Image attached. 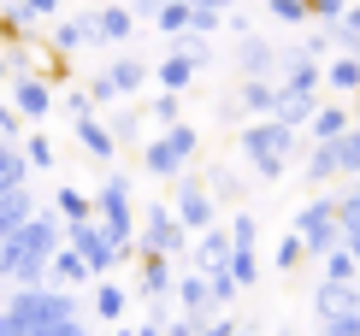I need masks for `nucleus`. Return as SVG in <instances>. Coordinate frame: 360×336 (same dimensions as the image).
<instances>
[{"mask_svg": "<svg viewBox=\"0 0 360 336\" xmlns=\"http://www.w3.org/2000/svg\"><path fill=\"white\" fill-rule=\"evenodd\" d=\"M59 242H65V219L53 207H36L18 231L0 236V278L12 289L18 283H48V259H53Z\"/></svg>", "mask_w": 360, "mask_h": 336, "instance_id": "nucleus-1", "label": "nucleus"}, {"mask_svg": "<svg viewBox=\"0 0 360 336\" xmlns=\"http://www.w3.org/2000/svg\"><path fill=\"white\" fill-rule=\"evenodd\" d=\"M236 148L254 165L260 183H283L290 177V160H302V130H290L283 118H243L236 124Z\"/></svg>", "mask_w": 360, "mask_h": 336, "instance_id": "nucleus-2", "label": "nucleus"}, {"mask_svg": "<svg viewBox=\"0 0 360 336\" xmlns=\"http://www.w3.org/2000/svg\"><path fill=\"white\" fill-rule=\"evenodd\" d=\"M195 154H201V130H195L189 118H177V124H166L160 136L142 142V172L148 177H184Z\"/></svg>", "mask_w": 360, "mask_h": 336, "instance_id": "nucleus-3", "label": "nucleus"}, {"mask_svg": "<svg viewBox=\"0 0 360 336\" xmlns=\"http://www.w3.org/2000/svg\"><path fill=\"white\" fill-rule=\"evenodd\" d=\"M6 313L18 318L24 330H41L53 318H71L77 313V289H59V283H18L6 301Z\"/></svg>", "mask_w": 360, "mask_h": 336, "instance_id": "nucleus-4", "label": "nucleus"}, {"mask_svg": "<svg viewBox=\"0 0 360 336\" xmlns=\"http://www.w3.org/2000/svg\"><path fill=\"white\" fill-rule=\"evenodd\" d=\"M313 313H319L325 336H360V278L354 283L319 278V289H313Z\"/></svg>", "mask_w": 360, "mask_h": 336, "instance_id": "nucleus-5", "label": "nucleus"}, {"mask_svg": "<svg viewBox=\"0 0 360 336\" xmlns=\"http://www.w3.org/2000/svg\"><path fill=\"white\" fill-rule=\"evenodd\" d=\"M136 248H142V254H172L177 266L189 259V231L177 224V212H172L166 201H154V207L136 212Z\"/></svg>", "mask_w": 360, "mask_h": 336, "instance_id": "nucleus-6", "label": "nucleus"}, {"mask_svg": "<svg viewBox=\"0 0 360 336\" xmlns=\"http://www.w3.org/2000/svg\"><path fill=\"white\" fill-rule=\"evenodd\" d=\"M295 236H302V248L307 259H319V254H331L337 242H342V212H337V195H313V201L295 212V224H290Z\"/></svg>", "mask_w": 360, "mask_h": 336, "instance_id": "nucleus-7", "label": "nucleus"}, {"mask_svg": "<svg viewBox=\"0 0 360 336\" xmlns=\"http://www.w3.org/2000/svg\"><path fill=\"white\" fill-rule=\"evenodd\" d=\"M95 219L107 224L112 248L136 236V201H130V177H118V172L101 177V189H95Z\"/></svg>", "mask_w": 360, "mask_h": 336, "instance_id": "nucleus-8", "label": "nucleus"}, {"mask_svg": "<svg viewBox=\"0 0 360 336\" xmlns=\"http://www.w3.org/2000/svg\"><path fill=\"white\" fill-rule=\"evenodd\" d=\"M172 212L184 231H213L219 224V201L207 189V177H172Z\"/></svg>", "mask_w": 360, "mask_h": 336, "instance_id": "nucleus-9", "label": "nucleus"}, {"mask_svg": "<svg viewBox=\"0 0 360 336\" xmlns=\"http://www.w3.org/2000/svg\"><path fill=\"white\" fill-rule=\"evenodd\" d=\"M6 101L18 106V118L24 124H48L53 118V83L41 77V71H12V83H6Z\"/></svg>", "mask_w": 360, "mask_h": 336, "instance_id": "nucleus-10", "label": "nucleus"}, {"mask_svg": "<svg viewBox=\"0 0 360 336\" xmlns=\"http://www.w3.org/2000/svg\"><path fill=\"white\" fill-rule=\"evenodd\" d=\"M65 242L89 259V271H95V278H112V271H118V248H112V236H107V224H101V219L65 224Z\"/></svg>", "mask_w": 360, "mask_h": 336, "instance_id": "nucleus-11", "label": "nucleus"}, {"mask_svg": "<svg viewBox=\"0 0 360 336\" xmlns=\"http://www.w3.org/2000/svg\"><path fill=\"white\" fill-rule=\"evenodd\" d=\"M172 295H177V307H184L189 318H207V313H219L213 307V283H207V271L201 266H177V283H172Z\"/></svg>", "mask_w": 360, "mask_h": 336, "instance_id": "nucleus-12", "label": "nucleus"}, {"mask_svg": "<svg viewBox=\"0 0 360 336\" xmlns=\"http://www.w3.org/2000/svg\"><path fill=\"white\" fill-rule=\"evenodd\" d=\"M101 77L112 83V95L124 101V95H136V89L154 77V65H148L142 53H130V48H112V59H107V71H101Z\"/></svg>", "mask_w": 360, "mask_h": 336, "instance_id": "nucleus-13", "label": "nucleus"}, {"mask_svg": "<svg viewBox=\"0 0 360 336\" xmlns=\"http://www.w3.org/2000/svg\"><path fill=\"white\" fill-rule=\"evenodd\" d=\"M142 259V271H136V289L148 301H177L172 295V283H177V259L172 254H136Z\"/></svg>", "mask_w": 360, "mask_h": 336, "instance_id": "nucleus-14", "label": "nucleus"}, {"mask_svg": "<svg viewBox=\"0 0 360 336\" xmlns=\"http://www.w3.org/2000/svg\"><path fill=\"white\" fill-rule=\"evenodd\" d=\"M48 41H53V53H83L89 41H95V18H89V12H59L53 18V30H48Z\"/></svg>", "mask_w": 360, "mask_h": 336, "instance_id": "nucleus-15", "label": "nucleus"}, {"mask_svg": "<svg viewBox=\"0 0 360 336\" xmlns=\"http://www.w3.org/2000/svg\"><path fill=\"white\" fill-rule=\"evenodd\" d=\"M236 77H278V48L260 41L254 30L236 36Z\"/></svg>", "mask_w": 360, "mask_h": 336, "instance_id": "nucleus-16", "label": "nucleus"}, {"mask_svg": "<svg viewBox=\"0 0 360 336\" xmlns=\"http://www.w3.org/2000/svg\"><path fill=\"white\" fill-rule=\"evenodd\" d=\"M89 18H95V48H124L136 36V12L130 6H95Z\"/></svg>", "mask_w": 360, "mask_h": 336, "instance_id": "nucleus-17", "label": "nucleus"}, {"mask_svg": "<svg viewBox=\"0 0 360 336\" xmlns=\"http://www.w3.org/2000/svg\"><path fill=\"white\" fill-rule=\"evenodd\" d=\"M71 136H77V148H83L89 160H118V136L107 130V118H101V112L77 118V124H71Z\"/></svg>", "mask_w": 360, "mask_h": 336, "instance_id": "nucleus-18", "label": "nucleus"}, {"mask_svg": "<svg viewBox=\"0 0 360 336\" xmlns=\"http://www.w3.org/2000/svg\"><path fill=\"white\" fill-rule=\"evenodd\" d=\"M189 266H201V271H224V266H231V231H224V224H213V231H195Z\"/></svg>", "mask_w": 360, "mask_h": 336, "instance_id": "nucleus-19", "label": "nucleus"}, {"mask_svg": "<svg viewBox=\"0 0 360 336\" xmlns=\"http://www.w3.org/2000/svg\"><path fill=\"white\" fill-rule=\"evenodd\" d=\"M95 271H89V259L71 248V242H59L53 248V259H48V283H59V289H83Z\"/></svg>", "mask_w": 360, "mask_h": 336, "instance_id": "nucleus-20", "label": "nucleus"}, {"mask_svg": "<svg viewBox=\"0 0 360 336\" xmlns=\"http://www.w3.org/2000/svg\"><path fill=\"white\" fill-rule=\"evenodd\" d=\"M201 71H207V65H195L189 53L166 48V59H160V65H154V83H160V89H172V95H189V83L201 77Z\"/></svg>", "mask_w": 360, "mask_h": 336, "instance_id": "nucleus-21", "label": "nucleus"}, {"mask_svg": "<svg viewBox=\"0 0 360 336\" xmlns=\"http://www.w3.org/2000/svg\"><path fill=\"white\" fill-rule=\"evenodd\" d=\"M236 101H243L248 118H272V106H278V77H243V83H236Z\"/></svg>", "mask_w": 360, "mask_h": 336, "instance_id": "nucleus-22", "label": "nucleus"}, {"mask_svg": "<svg viewBox=\"0 0 360 336\" xmlns=\"http://www.w3.org/2000/svg\"><path fill=\"white\" fill-rule=\"evenodd\" d=\"M349 124H354L349 106H337V101L325 106V101H319V106H313V118H307V142H337V136L349 130Z\"/></svg>", "mask_w": 360, "mask_h": 336, "instance_id": "nucleus-23", "label": "nucleus"}, {"mask_svg": "<svg viewBox=\"0 0 360 336\" xmlns=\"http://www.w3.org/2000/svg\"><path fill=\"white\" fill-rule=\"evenodd\" d=\"M302 177H307V183H337V177H342L337 142H313V148H302Z\"/></svg>", "mask_w": 360, "mask_h": 336, "instance_id": "nucleus-24", "label": "nucleus"}, {"mask_svg": "<svg viewBox=\"0 0 360 336\" xmlns=\"http://www.w3.org/2000/svg\"><path fill=\"white\" fill-rule=\"evenodd\" d=\"M130 313V289L118 278H95V318H107V325H118V318Z\"/></svg>", "mask_w": 360, "mask_h": 336, "instance_id": "nucleus-25", "label": "nucleus"}, {"mask_svg": "<svg viewBox=\"0 0 360 336\" xmlns=\"http://www.w3.org/2000/svg\"><path fill=\"white\" fill-rule=\"evenodd\" d=\"M30 212H36V195H30V183H18V189H0V236L18 231Z\"/></svg>", "mask_w": 360, "mask_h": 336, "instance_id": "nucleus-26", "label": "nucleus"}, {"mask_svg": "<svg viewBox=\"0 0 360 336\" xmlns=\"http://www.w3.org/2000/svg\"><path fill=\"white\" fill-rule=\"evenodd\" d=\"M313 106H319V95H295V89H278V106H272V118H283L290 130H307Z\"/></svg>", "mask_w": 360, "mask_h": 336, "instance_id": "nucleus-27", "label": "nucleus"}, {"mask_svg": "<svg viewBox=\"0 0 360 336\" xmlns=\"http://www.w3.org/2000/svg\"><path fill=\"white\" fill-rule=\"evenodd\" d=\"M53 212L65 224H83V219H95V195H83V189H71V183H59L53 189Z\"/></svg>", "mask_w": 360, "mask_h": 336, "instance_id": "nucleus-28", "label": "nucleus"}, {"mask_svg": "<svg viewBox=\"0 0 360 336\" xmlns=\"http://www.w3.org/2000/svg\"><path fill=\"white\" fill-rule=\"evenodd\" d=\"M36 24L41 18L24 6V0H6V6H0V36H6V41H30V30H36Z\"/></svg>", "mask_w": 360, "mask_h": 336, "instance_id": "nucleus-29", "label": "nucleus"}, {"mask_svg": "<svg viewBox=\"0 0 360 336\" xmlns=\"http://www.w3.org/2000/svg\"><path fill=\"white\" fill-rule=\"evenodd\" d=\"M325 89H337V95H360V59L354 53H337L331 65H325Z\"/></svg>", "mask_w": 360, "mask_h": 336, "instance_id": "nucleus-30", "label": "nucleus"}, {"mask_svg": "<svg viewBox=\"0 0 360 336\" xmlns=\"http://www.w3.org/2000/svg\"><path fill=\"white\" fill-rule=\"evenodd\" d=\"M319 278H331V283H354V278H360V259L337 242L331 254H319Z\"/></svg>", "mask_w": 360, "mask_h": 336, "instance_id": "nucleus-31", "label": "nucleus"}, {"mask_svg": "<svg viewBox=\"0 0 360 336\" xmlns=\"http://www.w3.org/2000/svg\"><path fill=\"white\" fill-rule=\"evenodd\" d=\"M18 183H30V160L18 142H0V189H18Z\"/></svg>", "mask_w": 360, "mask_h": 336, "instance_id": "nucleus-32", "label": "nucleus"}, {"mask_svg": "<svg viewBox=\"0 0 360 336\" xmlns=\"http://www.w3.org/2000/svg\"><path fill=\"white\" fill-rule=\"evenodd\" d=\"M166 48L189 53L195 65H213V36H195V30H177V36H166Z\"/></svg>", "mask_w": 360, "mask_h": 336, "instance_id": "nucleus-33", "label": "nucleus"}, {"mask_svg": "<svg viewBox=\"0 0 360 336\" xmlns=\"http://www.w3.org/2000/svg\"><path fill=\"white\" fill-rule=\"evenodd\" d=\"M24 160H30V172H53V136H41V130H24Z\"/></svg>", "mask_w": 360, "mask_h": 336, "instance_id": "nucleus-34", "label": "nucleus"}, {"mask_svg": "<svg viewBox=\"0 0 360 336\" xmlns=\"http://www.w3.org/2000/svg\"><path fill=\"white\" fill-rule=\"evenodd\" d=\"M231 278H236V289H260V254L231 248Z\"/></svg>", "mask_w": 360, "mask_h": 336, "instance_id": "nucleus-35", "label": "nucleus"}, {"mask_svg": "<svg viewBox=\"0 0 360 336\" xmlns=\"http://www.w3.org/2000/svg\"><path fill=\"white\" fill-rule=\"evenodd\" d=\"M177 118H184V95H172V89H160L154 101H148V124H177Z\"/></svg>", "mask_w": 360, "mask_h": 336, "instance_id": "nucleus-36", "label": "nucleus"}, {"mask_svg": "<svg viewBox=\"0 0 360 336\" xmlns=\"http://www.w3.org/2000/svg\"><path fill=\"white\" fill-rule=\"evenodd\" d=\"M266 12H272L278 24H290V30H307V24H313V6H307V0H266Z\"/></svg>", "mask_w": 360, "mask_h": 336, "instance_id": "nucleus-37", "label": "nucleus"}, {"mask_svg": "<svg viewBox=\"0 0 360 336\" xmlns=\"http://www.w3.org/2000/svg\"><path fill=\"white\" fill-rule=\"evenodd\" d=\"M177 30H189V0H166L154 12V36H177Z\"/></svg>", "mask_w": 360, "mask_h": 336, "instance_id": "nucleus-38", "label": "nucleus"}, {"mask_svg": "<svg viewBox=\"0 0 360 336\" xmlns=\"http://www.w3.org/2000/svg\"><path fill=\"white\" fill-rule=\"evenodd\" d=\"M207 189H213V201H243V177H236L231 165H213V172H207Z\"/></svg>", "mask_w": 360, "mask_h": 336, "instance_id": "nucleus-39", "label": "nucleus"}, {"mask_svg": "<svg viewBox=\"0 0 360 336\" xmlns=\"http://www.w3.org/2000/svg\"><path fill=\"white\" fill-rule=\"evenodd\" d=\"M107 130L118 136V148H124V142H142V130H148V112H112V118H107Z\"/></svg>", "mask_w": 360, "mask_h": 336, "instance_id": "nucleus-40", "label": "nucleus"}, {"mask_svg": "<svg viewBox=\"0 0 360 336\" xmlns=\"http://www.w3.org/2000/svg\"><path fill=\"white\" fill-rule=\"evenodd\" d=\"M337 160H342V177H354V172H360V118L337 136Z\"/></svg>", "mask_w": 360, "mask_h": 336, "instance_id": "nucleus-41", "label": "nucleus"}, {"mask_svg": "<svg viewBox=\"0 0 360 336\" xmlns=\"http://www.w3.org/2000/svg\"><path fill=\"white\" fill-rule=\"evenodd\" d=\"M224 231H231V248H254V242H260V219H254V212H236Z\"/></svg>", "mask_w": 360, "mask_h": 336, "instance_id": "nucleus-42", "label": "nucleus"}, {"mask_svg": "<svg viewBox=\"0 0 360 336\" xmlns=\"http://www.w3.org/2000/svg\"><path fill=\"white\" fill-rule=\"evenodd\" d=\"M53 106L71 118V124H77V118H89V112H95V95H89V89H65V95H59Z\"/></svg>", "mask_w": 360, "mask_h": 336, "instance_id": "nucleus-43", "label": "nucleus"}, {"mask_svg": "<svg viewBox=\"0 0 360 336\" xmlns=\"http://www.w3.org/2000/svg\"><path fill=\"white\" fill-rule=\"evenodd\" d=\"M302 259H307V248H302V236L290 231V236L278 242V254H272V266H278V271H302Z\"/></svg>", "mask_w": 360, "mask_h": 336, "instance_id": "nucleus-44", "label": "nucleus"}, {"mask_svg": "<svg viewBox=\"0 0 360 336\" xmlns=\"http://www.w3.org/2000/svg\"><path fill=\"white\" fill-rule=\"evenodd\" d=\"M207 283H213V307H219V313L243 295V289H236V278H231V266H224V271H207Z\"/></svg>", "mask_w": 360, "mask_h": 336, "instance_id": "nucleus-45", "label": "nucleus"}, {"mask_svg": "<svg viewBox=\"0 0 360 336\" xmlns=\"http://www.w3.org/2000/svg\"><path fill=\"white\" fill-rule=\"evenodd\" d=\"M189 30H195V36H219V30H224V12H213V6H189Z\"/></svg>", "mask_w": 360, "mask_h": 336, "instance_id": "nucleus-46", "label": "nucleus"}, {"mask_svg": "<svg viewBox=\"0 0 360 336\" xmlns=\"http://www.w3.org/2000/svg\"><path fill=\"white\" fill-rule=\"evenodd\" d=\"M236 325L243 318H231V313H207V318H195V336H236Z\"/></svg>", "mask_w": 360, "mask_h": 336, "instance_id": "nucleus-47", "label": "nucleus"}, {"mask_svg": "<svg viewBox=\"0 0 360 336\" xmlns=\"http://www.w3.org/2000/svg\"><path fill=\"white\" fill-rule=\"evenodd\" d=\"M30 336H89V318H53V325H41V330H30Z\"/></svg>", "mask_w": 360, "mask_h": 336, "instance_id": "nucleus-48", "label": "nucleus"}, {"mask_svg": "<svg viewBox=\"0 0 360 336\" xmlns=\"http://www.w3.org/2000/svg\"><path fill=\"white\" fill-rule=\"evenodd\" d=\"M307 6H313V24H337L349 12V0H307Z\"/></svg>", "mask_w": 360, "mask_h": 336, "instance_id": "nucleus-49", "label": "nucleus"}, {"mask_svg": "<svg viewBox=\"0 0 360 336\" xmlns=\"http://www.w3.org/2000/svg\"><path fill=\"white\" fill-rule=\"evenodd\" d=\"M224 30H231V36H248V30H254V18H248L243 6H231V12H224Z\"/></svg>", "mask_w": 360, "mask_h": 336, "instance_id": "nucleus-50", "label": "nucleus"}, {"mask_svg": "<svg viewBox=\"0 0 360 336\" xmlns=\"http://www.w3.org/2000/svg\"><path fill=\"white\" fill-rule=\"evenodd\" d=\"M24 6H30V12H36V18H48V24H53V18H59V12H65V0H24Z\"/></svg>", "mask_w": 360, "mask_h": 336, "instance_id": "nucleus-51", "label": "nucleus"}, {"mask_svg": "<svg viewBox=\"0 0 360 336\" xmlns=\"http://www.w3.org/2000/svg\"><path fill=\"white\" fill-rule=\"evenodd\" d=\"M0 336H30V330H24V325H18V318H12L6 307H0Z\"/></svg>", "mask_w": 360, "mask_h": 336, "instance_id": "nucleus-52", "label": "nucleus"}, {"mask_svg": "<svg viewBox=\"0 0 360 336\" xmlns=\"http://www.w3.org/2000/svg\"><path fill=\"white\" fill-rule=\"evenodd\" d=\"M136 336H166V318H154V313H148L142 325H136Z\"/></svg>", "mask_w": 360, "mask_h": 336, "instance_id": "nucleus-53", "label": "nucleus"}, {"mask_svg": "<svg viewBox=\"0 0 360 336\" xmlns=\"http://www.w3.org/2000/svg\"><path fill=\"white\" fill-rule=\"evenodd\" d=\"M160 6H166V0H130V12H136V18H154Z\"/></svg>", "mask_w": 360, "mask_h": 336, "instance_id": "nucleus-54", "label": "nucleus"}, {"mask_svg": "<svg viewBox=\"0 0 360 336\" xmlns=\"http://www.w3.org/2000/svg\"><path fill=\"white\" fill-rule=\"evenodd\" d=\"M342 201H354V207H360V172L349 177V189H342Z\"/></svg>", "mask_w": 360, "mask_h": 336, "instance_id": "nucleus-55", "label": "nucleus"}, {"mask_svg": "<svg viewBox=\"0 0 360 336\" xmlns=\"http://www.w3.org/2000/svg\"><path fill=\"white\" fill-rule=\"evenodd\" d=\"M189 6H213V12H231L236 0H189Z\"/></svg>", "mask_w": 360, "mask_h": 336, "instance_id": "nucleus-56", "label": "nucleus"}, {"mask_svg": "<svg viewBox=\"0 0 360 336\" xmlns=\"http://www.w3.org/2000/svg\"><path fill=\"white\" fill-rule=\"evenodd\" d=\"M12 83V59H6V48H0V89Z\"/></svg>", "mask_w": 360, "mask_h": 336, "instance_id": "nucleus-57", "label": "nucleus"}, {"mask_svg": "<svg viewBox=\"0 0 360 336\" xmlns=\"http://www.w3.org/2000/svg\"><path fill=\"white\" fill-rule=\"evenodd\" d=\"M236 336H254V325H236Z\"/></svg>", "mask_w": 360, "mask_h": 336, "instance_id": "nucleus-58", "label": "nucleus"}, {"mask_svg": "<svg viewBox=\"0 0 360 336\" xmlns=\"http://www.w3.org/2000/svg\"><path fill=\"white\" fill-rule=\"evenodd\" d=\"M354 118H360V95H354Z\"/></svg>", "mask_w": 360, "mask_h": 336, "instance_id": "nucleus-59", "label": "nucleus"}, {"mask_svg": "<svg viewBox=\"0 0 360 336\" xmlns=\"http://www.w3.org/2000/svg\"><path fill=\"white\" fill-rule=\"evenodd\" d=\"M319 336H325V330H319Z\"/></svg>", "mask_w": 360, "mask_h": 336, "instance_id": "nucleus-60", "label": "nucleus"}]
</instances>
